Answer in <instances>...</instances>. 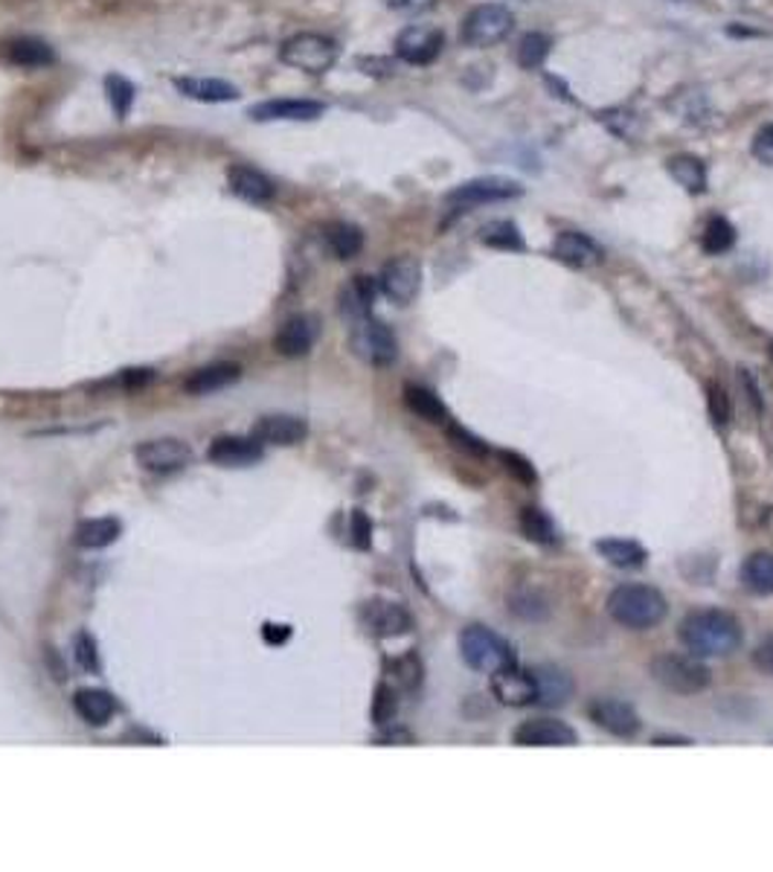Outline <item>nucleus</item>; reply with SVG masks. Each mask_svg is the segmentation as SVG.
<instances>
[{
    "label": "nucleus",
    "instance_id": "1",
    "mask_svg": "<svg viewBox=\"0 0 773 872\" xmlns=\"http://www.w3.org/2000/svg\"><path fill=\"white\" fill-rule=\"evenodd\" d=\"M677 634H681L686 652H692L695 658H725L741 645L739 620L732 614L718 611V608H700V611L686 614Z\"/></svg>",
    "mask_w": 773,
    "mask_h": 872
},
{
    "label": "nucleus",
    "instance_id": "2",
    "mask_svg": "<svg viewBox=\"0 0 773 872\" xmlns=\"http://www.w3.org/2000/svg\"><path fill=\"white\" fill-rule=\"evenodd\" d=\"M608 614L610 620H617L619 626L645 631V628H654L658 622L666 620L669 605L666 596L660 594L658 587L619 585L608 596Z\"/></svg>",
    "mask_w": 773,
    "mask_h": 872
},
{
    "label": "nucleus",
    "instance_id": "3",
    "mask_svg": "<svg viewBox=\"0 0 773 872\" xmlns=\"http://www.w3.org/2000/svg\"><path fill=\"white\" fill-rule=\"evenodd\" d=\"M460 654H463V661L468 666L477 669V672H486V675H495V672L515 663L512 645L486 626L463 628V634H460Z\"/></svg>",
    "mask_w": 773,
    "mask_h": 872
},
{
    "label": "nucleus",
    "instance_id": "4",
    "mask_svg": "<svg viewBox=\"0 0 773 872\" xmlns=\"http://www.w3.org/2000/svg\"><path fill=\"white\" fill-rule=\"evenodd\" d=\"M649 669H651V677H654L660 686H666V689H672V693L677 695H695L709 686V669L704 666V661L695 658L692 652L658 654V658L649 663Z\"/></svg>",
    "mask_w": 773,
    "mask_h": 872
},
{
    "label": "nucleus",
    "instance_id": "5",
    "mask_svg": "<svg viewBox=\"0 0 773 872\" xmlns=\"http://www.w3.org/2000/svg\"><path fill=\"white\" fill-rule=\"evenodd\" d=\"M279 62L309 76H323L329 74L334 67V62H338V44L320 33L291 35V38L283 42V47H279Z\"/></svg>",
    "mask_w": 773,
    "mask_h": 872
},
{
    "label": "nucleus",
    "instance_id": "6",
    "mask_svg": "<svg viewBox=\"0 0 773 872\" xmlns=\"http://www.w3.org/2000/svg\"><path fill=\"white\" fill-rule=\"evenodd\" d=\"M350 343H352V352H355L361 361H366V364H373V367H390L393 361H396V355H399V341H396V334L390 332L387 323L375 320L373 314L352 320Z\"/></svg>",
    "mask_w": 773,
    "mask_h": 872
},
{
    "label": "nucleus",
    "instance_id": "7",
    "mask_svg": "<svg viewBox=\"0 0 773 872\" xmlns=\"http://www.w3.org/2000/svg\"><path fill=\"white\" fill-rule=\"evenodd\" d=\"M512 30L515 18L504 3H481L463 18V42L477 49L506 42Z\"/></svg>",
    "mask_w": 773,
    "mask_h": 872
},
{
    "label": "nucleus",
    "instance_id": "8",
    "mask_svg": "<svg viewBox=\"0 0 773 872\" xmlns=\"http://www.w3.org/2000/svg\"><path fill=\"white\" fill-rule=\"evenodd\" d=\"M134 460H137L140 468L152 474H172L192 463V449L175 437H163V440L140 442L134 449Z\"/></svg>",
    "mask_w": 773,
    "mask_h": 872
},
{
    "label": "nucleus",
    "instance_id": "9",
    "mask_svg": "<svg viewBox=\"0 0 773 872\" xmlns=\"http://www.w3.org/2000/svg\"><path fill=\"white\" fill-rule=\"evenodd\" d=\"M445 47V33L433 24H410L396 35V56L407 65H431Z\"/></svg>",
    "mask_w": 773,
    "mask_h": 872
},
{
    "label": "nucleus",
    "instance_id": "10",
    "mask_svg": "<svg viewBox=\"0 0 773 872\" xmlns=\"http://www.w3.org/2000/svg\"><path fill=\"white\" fill-rule=\"evenodd\" d=\"M378 288L387 300L407 306L416 300V294L422 288V268L413 256H396L382 268L378 277Z\"/></svg>",
    "mask_w": 773,
    "mask_h": 872
},
{
    "label": "nucleus",
    "instance_id": "11",
    "mask_svg": "<svg viewBox=\"0 0 773 872\" xmlns=\"http://www.w3.org/2000/svg\"><path fill=\"white\" fill-rule=\"evenodd\" d=\"M523 189L521 184H515L509 178H474L465 180L454 192H448V205L454 207H477V205H495V201H509V198H518Z\"/></svg>",
    "mask_w": 773,
    "mask_h": 872
},
{
    "label": "nucleus",
    "instance_id": "12",
    "mask_svg": "<svg viewBox=\"0 0 773 872\" xmlns=\"http://www.w3.org/2000/svg\"><path fill=\"white\" fill-rule=\"evenodd\" d=\"M512 742L521 748H573L578 736L559 718H527L512 730Z\"/></svg>",
    "mask_w": 773,
    "mask_h": 872
},
{
    "label": "nucleus",
    "instance_id": "13",
    "mask_svg": "<svg viewBox=\"0 0 773 872\" xmlns=\"http://www.w3.org/2000/svg\"><path fill=\"white\" fill-rule=\"evenodd\" d=\"M323 114L325 106L314 99H265L247 111L253 123H311Z\"/></svg>",
    "mask_w": 773,
    "mask_h": 872
},
{
    "label": "nucleus",
    "instance_id": "14",
    "mask_svg": "<svg viewBox=\"0 0 773 872\" xmlns=\"http://www.w3.org/2000/svg\"><path fill=\"white\" fill-rule=\"evenodd\" d=\"M492 695L504 707H529V704L538 702L535 675L512 663V666L500 669V672L492 675Z\"/></svg>",
    "mask_w": 773,
    "mask_h": 872
},
{
    "label": "nucleus",
    "instance_id": "15",
    "mask_svg": "<svg viewBox=\"0 0 773 872\" xmlns=\"http://www.w3.org/2000/svg\"><path fill=\"white\" fill-rule=\"evenodd\" d=\"M587 716L599 730L619 736V739H631V736L640 733V716L634 713V707L626 702H617V698H596L587 707Z\"/></svg>",
    "mask_w": 773,
    "mask_h": 872
},
{
    "label": "nucleus",
    "instance_id": "16",
    "mask_svg": "<svg viewBox=\"0 0 773 872\" xmlns=\"http://www.w3.org/2000/svg\"><path fill=\"white\" fill-rule=\"evenodd\" d=\"M318 320L311 314H294L279 327V332L274 334V350L283 358H302L309 355L311 346L318 343Z\"/></svg>",
    "mask_w": 773,
    "mask_h": 872
},
{
    "label": "nucleus",
    "instance_id": "17",
    "mask_svg": "<svg viewBox=\"0 0 773 872\" xmlns=\"http://www.w3.org/2000/svg\"><path fill=\"white\" fill-rule=\"evenodd\" d=\"M364 626L373 631L375 637H401L413 628V617L396 603H387V599H373V603L364 605Z\"/></svg>",
    "mask_w": 773,
    "mask_h": 872
},
{
    "label": "nucleus",
    "instance_id": "18",
    "mask_svg": "<svg viewBox=\"0 0 773 872\" xmlns=\"http://www.w3.org/2000/svg\"><path fill=\"white\" fill-rule=\"evenodd\" d=\"M228 187L233 196H239L247 205H268L277 196L274 180L265 172L253 169V166L236 164L228 169Z\"/></svg>",
    "mask_w": 773,
    "mask_h": 872
},
{
    "label": "nucleus",
    "instance_id": "19",
    "mask_svg": "<svg viewBox=\"0 0 773 872\" xmlns=\"http://www.w3.org/2000/svg\"><path fill=\"white\" fill-rule=\"evenodd\" d=\"M553 256L570 268H594L603 262V247L576 230H562L553 242Z\"/></svg>",
    "mask_w": 773,
    "mask_h": 872
},
{
    "label": "nucleus",
    "instance_id": "20",
    "mask_svg": "<svg viewBox=\"0 0 773 872\" xmlns=\"http://www.w3.org/2000/svg\"><path fill=\"white\" fill-rule=\"evenodd\" d=\"M207 460L221 468H247L262 460V442L244 440V437H219L207 449Z\"/></svg>",
    "mask_w": 773,
    "mask_h": 872
},
{
    "label": "nucleus",
    "instance_id": "21",
    "mask_svg": "<svg viewBox=\"0 0 773 872\" xmlns=\"http://www.w3.org/2000/svg\"><path fill=\"white\" fill-rule=\"evenodd\" d=\"M309 433V424L297 419V416H262L259 422L253 424V440L262 442V445H297V442L306 440Z\"/></svg>",
    "mask_w": 773,
    "mask_h": 872
},
{
    "label": "nucleus",
    "instance_id": "22",
    "mask_svg": "<svg viewBox=\"0 0 773 872\" xmlns=\"http://www.w3.org/2000/svg\"><path fill=\"white\" fill-rule=\"evenodd\" d=\"M175 88L187 99L207 102V106H219V102H236L239 93L236 85L224 82V79H212V76H180L175 79Z\"/></svg>",
    "mask_w": 773,
    "mask_h": 872
},
{
    "label": "nucleus",
    "instance_id": "23",
    "mask_svg": "<svg viewBox=\"0 0 773 872\" xmlns=\"http://www.w3.org/2000/svg\"><path fill=\"white\" fill-rule=\"evenodd\" d=\"M239 375H242V369L236 364H212V367H201L189 375L184 382V390L192 393V396H210V393L224 390L228 384L239 382Z\"/></svg>",
    "mask_w": 773,
    "mask_h": 872
},
{
    "label": "nucleus",
    "instance_id": "24",
    "mask_svg": "<svg viewBox=\"0 0 773 872\" xmlns=\"http://www.w3.org/2000/svg\"><path fill=\"white\" fill-rule=\"evenodd\" d=\"M596 553L603 555L605 562L614 564V567H622V571H637L649 559L645 547L631 539H599L596 541Z\"/></svg>",
    "mask_w": 773,
    "mask_h": 872
},
{
    "label": "nucleus",
    "instance_id": "25",
    "mask_svg": "<svg viewBox=\"0 0 773 872\" xmlns=\"http://www.w3.org/2000/svg\"><path fill=\"white\" fill-rule=\"evenodd\" d=\"M535 675V684H538V702L544 704V707H562V704L570 702V695H573V681H570L567 672H562V669L555 666H544L538 669V672H532Z\"/></svg>",
    "mask_w": 773,
    "mask_h": 872
},
{
    "label": "nucleus",
    "instance_id": "26",
    "mask_svg": "<svg viewBox=\"0 0 773 872\" xmlns=\"http://www.w3.org/2000/svg\"><path fill=\"white\" fill-rule=\"evenodd\" d=\"M74 707L76 713H79L81 721H88V725L93 727H102L111 721V716H114V698L108 693H102V689H79L74 698Z\"/></svg>",
    "mask_w": 773,
    "mask_h": 872
},
{
    "label": "nucleus",
    "instance_id": "27",
    "mask_svg": "<svg viewBox=\"0 0 773 872\" xmlns=\"http://www.w3.org/2000/svg\"><path fill=\"white\" fill-rule=\"evenodd\" d=\"M373 300H375V283L369 277H355L350 286L341 291V311L343 318L358 320L373 314Z\"/></svg>",
    "mask_w": 773,
    "mask_h": 872
},
{
    "label": "nucleus",
    "instance_id": "28",
    "mask_svg": "<svg viewBox=\"0 0 773 872\" xmlns=\"http://www.w3.org/2000/svg\"><path fill=\"white\" fill-rule=\"evenodd\" d=\"M120 532L122 523L114 518H90V521H81L76 527V544L85 547V550H102V547L114 544Z\"/></svg>",
    "mask_w": 773,
    "mask_h": 872
},
{
    "label": "nucleus",
    "instance_id": "29",
    "mask_svg": "<svg viewBox=\"0 0 773 872\" xmlns=\"http://www.w3.org/2000/svg\"><path fill=\"white\" fill-rule=\"evenodd\" d=\"M669 175L686 189L692 196H698L707 189V166L695 155H675L669 157Z\"/></svg>",
    "mask_w": 773,
    "mask_h": 872
},
{
    "label": "nucleus",
    "instance_id": "30",
    "mask_svg": "<svg viewBox=\"0 0 773 872\" xmlns=\"http://www.w3.org/2000/svg\"><path fill=\"white\" fill-rule=\"evenodd\" d=\"M405 405L413 410L419 419H424V422H437V424L448 422V410L440 401V396L433 390H428V387H422V384H407Z\"/></svg>",
    "mask_w": 773,
    "mask_h": 872
},
{
    "label": "nucleus",
    "instance_id": "31",
    "mask_svg": "<svg viewBox=\"0 0 773 872\" xmlns=\"http://www.w3.org/2000/svg\"><path fill=\"white\" fill-rule=\"evenodd\" d=\"M323 239L329 251L338 256V260H352L358 256L361 247H364V233H361L355 224H346V221H334L329 228L323 230Z\"/></svg>",
    "mask_w": 773,
    "mask_h": 872
},
{
    "label": "nucleus",
    "instance_id": "32",
    "mask_svg": "<svg viewBox=\"0 0 773 872\" xmlns=\"http://www.w3.org/2000/svg\"><path fill=\"white\" fill-rule=\"evenodd\" d=\"M7 56L12 65L21 67H47L56 62L53 47L47 42H38V38H15V42H9Z\"/></svg>",
    "mask_w": 773,
    "mask_h": 872
},
{
    "label": "nucleus",
    "instance_id": "33",
    "mask_svg": "<svg viewBox=\"0 0 773 872\" xmlns=\"http://www.w3.org/2000/svg\"><path fill=\"white\" fill-rule=\"evenodd\" d=\"M741 582L753 594H773V553H753L741 564Z\"/></svg>",
    "mask_w": 773,
    "mask_h": 872
},
{
    "label": "nucleus",
    "instance_id": "34",
    "mask_svg": "<svg viewBox=\"0 0 773 872\" xmlns=\"http://www.w3.org/2000/svg\"><path fill=\"white\" fill-rule=\"evenodd\" d=\"M518 523H521V532L527 536L532 544H555L559 541V532H555V523L550 521V515L538 506H527L518 515Z\"/></svg>",
    "mask_w": 773,
    "mask_h": 872
},
{
    "label": "nucleus",
    "instance_id": "35",
    "mask_svg": "<svg viewBox=\"0 0 773 872\" xmlns=\"http://www.w3.org/2000/svg\"><path fill=\"white\" fill-rule=\"evenodd\" d=\"M550 49H553V38H550V35L527 33L521 38V44H518L515 58H518V65L527 67V70H535V67L544 65L546 56H550Z\"/></svg>",
    "mask_w": 773,
    "mask_h": 872
},
{
    "label": "nucleus",
    "instance_id": "36",
    "mask_svg": "<svg viewBox=\"0 0 773 872\" xmlns=\"http://www.w3.org/2000/svg\"><path fill=\"white\" fill-rule=\"evenodd\" d=\"M700 245H704V251L707 253H713V256L727 253L732 245H736V228H732L725 216H713V219L707 221V228H704Z\"/></svg>",
    "mask_w": 773,
    "mask_h": 872
},
{
    "label": "nucleus",
    "instance_id": "37",
    "mask_svg": "<svg viewBox=\"0 0 773 872\" xmlns=\"http://www.w3.org/2000/svg\"><path fill=\"white\" fill-rule=\"evenodd\" d=\"M481 239L486 242L488 247H504V251H523V236L521 230L515 228L512 221H495V224H486L481 230Z\"/></svg>",
    "mask_w": 773,
    "mask_h": 872
},
{
    "label": "nucleus",
    "instance_id": "38",
    "mask_svg": "<svg viewBox=\"0 0 773 872\" xmlns=\"http://www.w3.org/2000/svg\"><path fill=\"white\" fill-rule=\"evenodd\" d=\"M106 93H108V102H111V108H114V114L120 117V120H125V117L131 114V106H134V99H137V88L125 79V76H108L106 79Z\"/></svg>",
    "mask_w": 773,
    "mask_h": 872
},
{
    "label": "nucleus",
    "instance_id": "39",
    "mask_svg": "<svg viewBox=\"0 0 773 872\" xmlns=\"http://www.w3.org/2000/svg\"><path fill=\"white\" fill-rule=\"evenodd\" d=\"M497 457H500V463H504L506 472L512 474L518 483H527V486H532V483L538 481L535 465L529 463L523 454H518V451H497Z\"/></svg>",
    "mask_w": 773,
    "mask_h": 872
},
{
    "label": "nucleus",
    "instance_id": "40",
    "mask_svg": "<svg viewBox=\"0 0 773 872\" xmlns=\"http://www.w3.org/2000/svg\"><path fill=\"white\" fill-rule=\"evenodd\" d=\"M396 709H399V702H396V693H393V686L387 684H378L375 686V698H373V721L375 725H390L393 716H396Z\"/></svg>",
    "mask_w": 773,
    "mask_h": 872
},
{
    "label": "nucleus",
    "instance_id": "41",
    "mask_svg": "<svg viewBox=\"0 0 773 872\" xmlns=\"http://www.w3.org/2000/svg\"><path fill=\"white\" fill-rule=\"evenodd\" d=\"M707 408H709V416H713V422L716 424L730 422V416H732L730 396H727V390L718 382L707 384Z\"/></svg>",
    "mask_w": 773,
    "mask_h": 872
},
{
    "label": "nucleus",
    "instance_id": "42",
    "mask_svg": "<svg viewBox=\"0 0 773 872\" xmlns=\"http://www.w3.org/2000/svg\"><path fill=\"white\" fill-rule=\"evenodd\" d=\"M74 658L85 672H99V652H97V640L81 631V634L74 637Z\"/></svg>",
    "mask_w": 773,
    "mask_h": 872
},
{
    "label": "nucleus",
    "instance_id": "43",
    "mask_svg": "<svg viewBox=\"0 0 773 872\" xmlns=\"http://www.w3.org/2000/svg\"><path fill=\"white\" fill-rule=\"evenodd\" d=\"M350 536H352V544L358 547V550H366V547L373 544V521L366 518L361 509H355L350 518Z\"/></svg>",
    "mask_w": 773,
    "mask_h": 872
},
{
    "label": "nucleus",
    "instance_id": "44",
    "mask_svg": "<svg viewBox=\"0 0 773 872\" xmlns=\"http://www.w3.org/2000/svg\"><path fill=\"white\" fill-rule=\"evenodd\" d=\"M396 672H399L401 686H407V689H416L419 681H422V663H419L416 654H407V658L396 661Z\"/></svg>",
    "mask_w": 773,
    "mask_h": 872
},
{
    "label": "nucleus",
    "instance_id": "45",
    "mask_svg": "<svg viewBox=\"0 0 773 872\" xmlns=\"http://www.w3.org/2000/svg\"><path fill=\"white\" fill-rule=\"evenodd\" d=\"M753 157L759 164L773 166V123H768L765 129H759V134L753 137Z\"/></svg>",
    "mask_w": 773,
    "mask_h": 872
},
{
    "label": "nucleus",
    "instance_id": "46",
    "mask_svg": "<svg viewBox=\"0 0 773 872\" xmlns=\"http://www.w3.org/2000/svg\"><path fill=\"white\" fill-rule=\"evenodd\" d=\"M448 437L460 445V449L465 451H474V454H486V442L481 440V437H474V433H468L465 428H460V424H451L448 428Z\"/></svg>",
    "mask_w": 773,
    "mask_h": 872
},
{
    "label": "nucleus",
    "instance_id": "47",
    "mask_svg": "<svg viewBox=\"0 0 773 872\" xmlns=\"http://www.w3.org/2000/svg\"><path fill=\"white\" fill-rule=\"evenodd\" d=\"M753 663H757L762 672L773 675V637H768L765 643L759 645L757 652H753Z\"/></svg>",
    "mask_w": 773,
    "mask_h": 872
},
{
    "label": "nucleus",
    "instance_id": "48",
    "mask_svg": "<svg viewBox=\"0 0 773 872\" xmlns=\"http://www.w3.org/2000/svg\"><path fill=\"white\" fill-rule=\"evenodd\" d=\"M437 0H384V7L396 9V12H424L431 9Z\"/></svg>",
    "mask_w": 773,
    "mask_h": 872
},
{
    "label": "nucleus",
    "instance_id": "49",
    "mask_svg": "<svg viewBox=\"0 0 773 872\" xmlns=\"http://www.w3.org/2000/svg\"><path fill=\"white\" fill-rule=\"evenodd\" d=\"M378 742H382V744H387V742H410V733H407V730H393V733L378 736Z\"/></svg>",
    "mask_w": 773,
    "mask_h": 872
},
{
    "label": "nucleus",
    "instance_id": "50",
    "mask_svg": "<svg viewBox=\"0 0 773 872\" xmlns=\"http://www.w3.org/2000/svg\"><path fill=\"white\" fill-rule=\"evenodd\" d=\"M654 744H689L686 739H654Z\"/></svg>",
    "mask_w": 773,
    "mask_h": 872
},
{
    "label": "nucleus",
    "instance_id": "51",
    "mask_svg": "<svg viewBox=\"0 0 773 872\" xmlns=\"http://www.w3.org/2000/svg\"><path fill=\"white\" fill-rule=\"evenodd\" d=\"M771 358H773V343H771Z\"/></svg>",
    "mask_w": 773,
    "mask_h": 872
}]
</instances>
